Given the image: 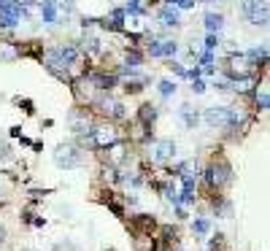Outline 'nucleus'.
<instances>
[{
	"label": "nucleus",
	"instance_id": "f257e3e1",
	"mask_svg": "<svg viewBox=\"0 0 270 251\" xmlns=\"http://www.w3.org/2000/svg\"><path fill=\"white\" fill-rule=\"evenodd\" d=\"M238 116L235 111H230V108H208L205 111V124L208 127H216V130H224V127H233V124H238Z\"/></svg>",
	"mask_w": 270,
	"mask_h": 251
},
{
	"label": "nucleus",
	"instance_id": "f03ea898",
	"mask_svg": "<svg viewBox=\"0 0 270 251\" xmlns=\"http://www.w3.org/2000/svg\"><path fill=\"white\" fill-rule=\"evenodd\" d=\"M54 162H57L60 168H78V165L84 162V154L78 152L73 143H62L57 152H54Z\"/></svg>",
	"mask_w": 270,
	"mask_h": 251
},
{
	"label": "nucleus",
	"instance_id": "7ed1b4c3",
	"mask_svg": "<svg viewBox=\"0 0 270 251\" xmlns=\"http://www.w3.org/2000/svg\"><path fill=\"white\" fill-rule=\"evenodd\" d=\"M22 17V9L11 0H0V25L3 27H14Z\"/></svg>",
	"mask_w": 270,
	"mask_h": 251
},
{
	"label": "nucleus",
	"instance_id": "20e7f679",
	"mask_svg": "<svg viewBox=\"0 0 270 251\" xmlns=\"http://www.w3.org/2000/svg\"><path fill=\"white\" fill-rule=\"evenodd\" d=\"M92 132V143L98 146V148H106L111 143H116V130L111 127V124H103V127H95L89 130Z\"/></svg>",
	"mask_w": 270,
	"mask_h": 251
},
{
	"label": "nucleus",
	"instance_id": "39448f33",
	"mask_svg": "<svg viewBox=\"0 0 270 251\" xmlns=\"http://www.w3.org/2000/svg\"><path fill=\"white\" fill-rule=\"evenodd\" d=\"M173 154H176V146H173V140H157V143L152 146V152H149L152 162H168Z\"/></svg>",
	"mask_w": 270,
	"mask_h": 251
},
{
	"label": "nucleus",
	"instance_id": "423d86ee",
	"mask_svg": "<svg viewBox=\"0 0 270 251\" xmlns=\"http://www.w3.org/2000/svg\"><path fill=\"white\" fill-rule=\"evenodd\" d=\"M230 181V165L227 162H219V165H211V170H208V184L211 186H224Z\"/></svg>",
	"mask_w": 270,
	"mask_h": 251
},
{
	"label": "nucleus",
	"instance_id": "0eeeda50",
	"mask_svg": "<svg viewBox=\"0 0 270 251\" xmlns=\"http://www.w3.org/2000/svg\"><path fill=\"white\" fill-rule=\"evenodd\" d=\"M98 108H100V114H106V116H122L124 114L122 106H119L114 97H103L100 103H98Z\"/></svg>",
	"mask_w": 270,
	"mask_h": 251
},
{
	"label": "nucleus",
	"instance_id": "6e6552de",
	"mask_svg": "<svg viewBox=\"0 0 270 251\" xmlns=\"http://www.w3.org/2000/svg\"><path fill=\"white\" fill-rule=\"evenodd\" d=\"M149 52H152L154 57H165V54H176V43H152V46H149Z\"/></svg>",
	"mask_w": 270,
	"mask_h": 251
},
{
	"label": "nucleus",
	"instance_id": "1a4fd4ad",
	"mask_svg": "<svg viewBox=\"0 0 270 251\" xmlns=\"http://www.w3.org/2000/svg\"><path fill=\"white\" fill-rule=\"evenodd\" d=\"M70 127H73L76 132H89V119H86V114H73L70 116Z\"/></svg>",
	"mask_w": 270,
	"mask_h": 251
},
{
	"label": "nucleus",
	"instance_id": "9d476101",
	"mask_svg": "<svg viewBox=\"0 0 270 251\" xmlns=\"http://www.w3.org/2000/svg\"><path fill=\"white\" fill-rule=\"evenodd\" d=\"M89 81H92L98 89H111V87H114V76H92Z\"/></svg>",
	"mask_w": 270,
	"mask_h": 251
},
{
	"label": "nucleus",
	"instance_id": "9b49d317",
	"mask_svg": "<svg viewBox=\"0 0 270 251\" xmlns=\"http://www.w3.org/2000/svg\"><path fill=\"white\" fill-rule=\"evenodd\" d=\"M124 157H127V152L122 143H111V162L119 165V162H124Z\"/></svg>",
	"mask_w": 270,
	"mask_h": 251
},
{
	"label": "nucleus",
	"instance_id": "f8f14e48",
	"mask_svg": "<svg viewBox=\"0 0 270 251\" xmlns=\"http://www.w3.org/2000/svg\"><path fill=\"white\" fill-rule=\"evenodd\" d=\"M160 19H162V25H168V27H176V25H178V14L170 11V9H165V11L160 14Z\"/></svg>",
	"mask_w": 270,
	"mask_h": 251
},
{
	"label": "nucleus",
	"instance_id": "ddd939ff",
	"mask_svg": "<svg viewBox=\"0 0 270 251\" xmlns=\"http://www.w3.org/2000/svg\"><path fill=\"white\" fill-rule=\"evenodd\" d=\"M221 22H224V19H221L219 14H208V17H205V27H208L211 33H213V30H219V27H221Z\"/></svg>",
	"mask_w": 270,
	"mask_h": 251
},
{
	"label": "nucleus",
	"instance_id": "4468645a",
	"mask_svg": "<svg viewBox=\"0 0 270 251\" xmlns=\"http://www.w3.org/2000/svg\"><path fill=\"white\" fill-rule=\"evenodd\" d=\"M154 108L152 106H141V122H144V124H152L154 122Z\"/></svg>",
	"mask_w": 270,
	"mask_h": 251
},
{
	"label": "nucleus",
	"instance_id": "2eb2a0df",
	"mask_svg": "<svg viewBox=\"0 0 270 251\" xmlns=\"http://www.w3.org/2000/svg\"><path fill=\"white\" fill-rule=\"evenodd\" d=\"M54 11H57V9H54V0H46V6H43V19H46V22H54Z\"/></svg>",
	"mask_w": 270,
	"mask_h": 251
},
{
	"label": "nucleus",
	"instance_id": "dca6fc26",
	"mask_svg": "<svg viewBox=\"0 0 270 251\" xmlns=\"http://www.w3.org/2000/svg\"><path fill=\"white\" fill-rule=\"evenodd\" d=\"M160 92H162V95H170V92H176V87H173L170 81H162L160 84Z\"/></svg>",
	"mask_w": 270,
	"mask_h": 251
},
{
	"label": "nucleus",
	"instance_id": "f3484780",
	"mask_svg": "<svg viewBox=\"0 0 270 251\" xmlns=\"http://www.w3.org/2000/svg\"><path fill=\"white\" fill-rule=\"evenodd\" d=\"M195 230L200 232V235H203V232H208V222H205V219H200V222H195Z\"/></svg>",
	"mask_w": 270,
	"mask_h": 251
},
{
	"label": "nucleus",
	"instance_id": "a211bd4d",
	"mask_svg": "<svg viewBox=\"0 0 270 251\" xmlns=\"http://www.w3.org/2000/svg\"><path fill=\"white\" fill-rule=\"evenodd\" d=\"M173 6H181V9H189V6H195V0H170Z\"/></svg>",
	"mask_w": 270,
	"mask_h": 251
},
{
	"label": "nucleus",
	"instance_id": "6ab92c4d",
	"mask_svg": "<svg viewBox=\"0 0 270 251\" xmlns=\"http://www.w3.org/2000/svg\"><path fill=\"white\" fill-rule=\"evenodd\" d=\"M127 11H132V14H135V11H141V6H138V0H132V3H127Z\"/></svg>",
	"mask_w": 270,
	"mask_h": 251
},
{
	"label": "nucleus",
	"instance_id": "aec40b11",
	"mask_svg": "<svg viewBox=\"0 0 270 251\" xmlns=\"http://www.w3.org/2000/svg\"><path fill=\"white\" fill-rule=\"evenodd\" d=\"M216 43H219V41H216V35H208V43H205V46H208V49H213Z\"/></svg>",
	"mask_w": 270,
	"mask_h": 251
},
{
	"label": "nucleus",
	"instance_id": "412c9836",
	"mask_svg": "<svg viewBox=\"0 0 270 251\" xmlns=\"http://www.w3.org/2000/svg\"><path fill=\"white\" fill-rule=\"evenodd\" d=\"M3 240H6V230L0 227V246H3Z\"/></svg>",
	"mask_w": 270,
	"mask_h": 251
},
{
	"label": "nucleus",
	"instance_id": "4be33fe9",
	"mask_svg": "<svg viewBox=\"0 0 270 251\" xmlns=\"http://www.w3.org/2000/svg\"><path fill=\"white\" fill-rule=\"evenodd\" d=\"M0 157H6V146H0Z\"/></svg>",
	"mask_w": 270,
	"mask_h": 251
}]
</instances>
